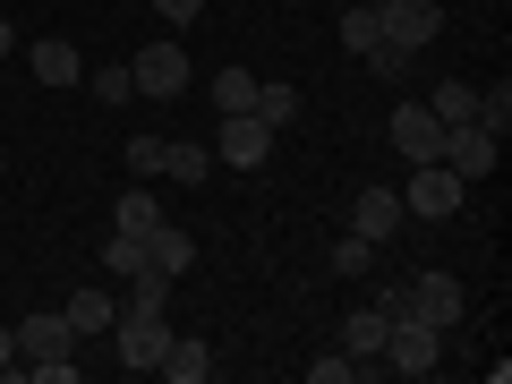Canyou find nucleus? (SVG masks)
<instances>
[{
	"label": "nucleus",
	"mask_w": 512,
	"mask_h": 384,
	"mask_svg": "<svg viewBox=\"0 0 512 384\" xmlns=\"http://www.w3.org/2000/svg\"><path fill=\"white\" fill-rule=\"evenodd\" d=\"M495 154H504V137H487V128H478V120H453V128H444V154H436V163L444 171H453V180H495Z\"/></svg>",
	"instance_id": "nucleus-5"
},
{
	"label": "nucleus",
	"mask_w": 512,
	"mask_h": 384,
	"mask_svg": "<svg viewBox=\"0 0 512 384\" xmlns=\"http://www.w3.org/2000/svg\"><path fill=\"white\" fill-rule=\"evenodd\" d=\"M350 376H359V359H350V350H342V359H308V384H350Z\"/></svg>",
	"instance_id": "nucleus-29"
},
{
	"label": "nucleus",
	"mask_w": 512,
	"mask_h": 384,
	"mask_svg": "<svg viewBox=\"0 0 512 384\" xmlns=\"http://www.w3.org/2000/svg\"><path fill=\"white\" fill-rule=\"evenodd\" d=\"M256 163H274V128L256 111H231L222 120V171H256Z\"/></svg>",
	"instance_id": "nucleus-9"
},
{
	"label": "nucleus",
	"mask_w": 512,
	"mask_h": 384,
	"mask_svg": "<svg viewBox=\"0 0 512 384\" xmlns=\"http://www.w3.org/2000/svg\"><path fill=\"white\" fill-rule=\"evenodd\" d=\"M154 376H171V384H205V376H214V342H197V333H171Z\"/></svg>",
	"instance_id": "nucleus-13"
},
{
	"label": "nucleus",
	"mask_w": 512,
	"mask_h": 384,
	"mask_svg": "<svg viewBox=\"0 0 512 384\" xmlns=\"http://www.w3.org/2000/svg\"><path fill=\"white\" fill-rule=\"evenodd\" d=\"M60 350H77V333H69V316H60V308L18 316V359H60Z\"/></svg>",
	"instance_id": "nucleus-11"
},
{
	"label": "nucleus",
	"mask_w": 512,
	"mask_h": 384,
	"mask_svg": "<svg viewBox=\"0 0 512 384\" xmlns=\"http://www.w3.org/2000/svg\"><path fill=\"white\" fill-rule=\"evenodd\" d=\"M402 316H419V325L453 333L461 316H470V291H461L453 274H410V282H402Z\"/></svg>",
	"instance_id": "nucleus-2"
},
{
	"label": "nucleus",
	"mask_w": 512,
	"mask_h": 384,
	"mask_svg": "<svg viewBox=\"0 0 512 384\" xmlns=\"http://www.w3.org/2000/svg\"><path fill=\"white\" fill-rule=\"evenodd\" d=\"M0 86H9V77H0Z\"/></svg>",
	"instance_id": "nucleus-33"
},
{
	"label": "nucleus",
	"mask_w": 512,
	"mask_h": 384,
	"mask_svg": "<svg viewBox=\"0 0 512 384\" xmlns=\"http://www.w3.org/2000/svg\"><path fill=\"white\" fill-rule=\"evenodd\" d=\"M146 265H154V274H171V282H180L188 265H197V239H188L180 222L163 214V222H154V231H146Z\"/></svg>",
	"instance_id": "nucleus-12"
},
{
	"label": "nucleus",
	"mask_w": 512,
	"mask_h": 384,
	"mask_svg": "<svg viewBox=\"0 0 512 384\" xmlns=\"http://www.w3.org/2000/svg\"><path fill=\"white\" fill-rule=\"evenodd\" d=\"M26 69H35V86H77V77H86V60H77V43L43 35L35 52H26Z\"/></svg>",
	"instance_id": "nucleus-14"
},
{
	"label": "nucleus",
	"mask_w": 512,
	"mask_h": 384,
	"mask_svg": "<svg viewBox=\"0 0 512 384\" xmlns=\"http://www.w3.org/2000/svg\"><path fill=\"white\" fill-rule=\"evenodd\" d=\"M163 180L205 188V180H214V154H205V146H180V137H163Z\"/></svg>",
	"instance_id": "nucleus-17"
},
{
	"label": "nucleus",
	"mask_w": 512,
	"mask_h": 384,
	"mask_svg": "<svg viewBox=\"0 0 512 384\" xmlns=\"http://www.w3.org/2000/svg\"><path fill=\"white\" fill-rule=\"evenodd\" d=\"M214 111L231 120V111H256V69H222L214 77Z\"/></svg>",
	"instance_id": "nucleus-21"
},
{
	"label": "nucleus",
	"mask_w": 512,
	"mask_h": 384,
	"mask_svg": "<svg viewBox=\"0 0 512 384\" xmlns=\"http://www.w3.org/2000/svg\"><path fill=\"white\" fill-rule=\"evenodd\" d=\"M86 86H94V103H137V77L128 69H94Z\"/></svg>",
	"instance_id": "nucleus-27"
},
{
	"label": "nucleus",
	"mask_w": 512,
	"mask_h": 384,
	"mask_svg": "<svg viewBox=\"0 0 512 384\" xmlns=\"http://www.w3.org/2000/svg\"><path fill=\"white\" fill-rule=\"evenodd\" d=\"M256 120H265V128L282 137V128L299 120V86H265V77H256Z\"/></svg>",
	"instance_id": "nucleus-20"
},
{
	"label": "nucleus",
	"mask_w": 512,
	"mask_h": 384,
	"mask_svg": "<svg viewBox=\"0 0 512 384\" xmlns=\"http://www.w3.org/2000/svg\"><path fill=\"white\" fill-rule=\"evenodd\" d=\"M384 43V26H376V0H359V9H342V52L359 60V52H376Z\"/></svg>",
	"instance_id": "nucleus-19"
},
{
	"label": "nucleus",
	"mask_w": 512,
	"mask_h": 384,
	"mask_svg": "<svg viewBox=\"0 0 512 384\" xmlns=\"http://www.w3.org/2000/svg\"><path fill=\"white\" fill-rule=\"evenodd\" d=\"M367 265H376V239H359V231H350L342 248H333V274H367Z\"/></svg>",
	"instance_id": "nucleus-28"
},
{
	"label": "nucleus",
	"mask_w": 512,
	"mask_h": 384,
	"mask_svg": "<svg viewBox=\"0 0 512 384\" xmlns=\"http://www.w3.org/2000/svg\"><path fill=\"white\" fill-rule=\"evenodd\" d=\"M478 128H487V137L512 128V86H478Z\"/></svg>",
	"instance_id": "nucleus-26"
},
{
	"label": "nucleus",
	"mask_w": 512,
	"mask_h": 384,
	"mask_svg": "<svg viewBox=\"0 0 512 384\" xmlns=\"http://www.w3.org/2000/svg\"><path fill=\"white\" fill-rule=\"evenodd\" d=\"M384 333H393V316H384L376 299H367V308H350V325H342V350H350V359H359V367H376Z\"/></svg>",
	"instance_id": "nucleus-15"
},
{
	"label": "nucleus",
	"mask_w": 512,
	"mask_h": 384,
	"mask_svg": "<svg viewBox=\"0 0 512 384\" xmlns=\"http://www.w3.org/2000/svg\"><path fill=\"white\" fill-rule=\"evenodd\" d=\"M111 342H120V367H128V376H154V367H163V342H171V316L120 308V316H111Z\"/></svg>",
	"instance_id": "nucleus-4"
},
{
	"label": "nucleus",
	"mask_w": 512,
	"mask_h": 384,
	"mask_svg": "<svg viewBox=\"0 0 512 384\" xmlns=\"http://www.w3.org/2000/svg\"><path fill=\"white\" fill-rule=\"evenodd\" d=\"M60 316H69V333H77V342H94V333H111L120 299H111V291H69V308H60Z\"/></svg>",
	"instance_id": "nucleus-16"
},
{
	"label": "nucleus",
	"mask_w": 512,
	"mask_h": 384,
	"mask_svg": "<svg viewBox=\"0 0 512 384\" xmlns=\"http://www.w3.org/2000/svg\"><path fill=\"white\" fill-rule=\"evenodd\" d=\"M436 359H444V333L419 325V316H393V333H384L376 367H393V376H436Z\"/></svg>",
	"instance_id": "nucleus-3"
},
{
	"label": "nucleus",
	"mask_w": 512,
	"mask_h": 384,
	"mask_svg": "<svg viewBox=\"0 0 512 384\" xmlns=\"http://www.w3.org/2000/svg\"><path fill=\"white\" fill-rule=\"evenodd\" d=\"M376 26H384V43L427 52V43L444 35V9H436V0H376Z\"/></svg>",
	"instance_id": "nucleus-6"
},
{
	"label": "nucleus",
	"mask_w": 512,
	"mask_h": 384,
	"mask_svg": "<svg viewBox=\"0 0 512 384\" xmlns=\"http://www.w3.org/2000/svg\"><path fill=\"white\" fill-rule=\"evenodd\" d=\"M154 18H171V26H188V18H205V0H154Z\"/></svg>",
	"instance_id": "nucleus-30"
},
{
	"label": "nucleus",
	"mask_w": 512,
	"mask_h": 384,
	"mask_svg": "<svg viewBox=\"0 0 512 384\" xmlns=\"http://www.w3.org/2000/svg\"><path fill=\"white\" fill-rule=\"evenodd\" d=\"M120 163H128V180H163V137H128V146H120Z\"/></svg>",
	"instance_id": "nucleus-24"
},
{
	"label": "nucleus",
	"mask_w": 512,
	"mask_h": 384,
	"mask_svg": "<svg viewBox=\"0 0 512 384\" xmlns=\"http://www.w3.org/2000/svg\"><path fill=\"white\" fill-rule=\"evenodd\" d=\"M384 137H393V154H410V163H436V154H444V120L427 103H393Z\"/></svg>",
	"instance_id": "nucleus-8"
},
{
	"label": "nucleus",
	"mask_w": 512,
	"mask_h": 384,
	"mask_svg": "<svg viewBox=\"0 0 512 384\" xmlns=\"http://www.w3.org/2000/svg\"><path fill=\"white\" fill-rule=\"evenodd\" d=\"M427 111H436L444 128H453V120H478V86H461V77H453V86H436V94H427Z\"/></svg>",
	"instance_id": "nucleus-23"
},
{
	"label": "nucleus",
	"mask_w": 512,
	"mask_h": 384,
	"mask_svg": "<svg viewBox=\"0 0 512 384\" xmlns=\"http://www.w3.org/2000/svg\"><path fill=\"white\" fill-rule=\"evenodd\" d=\"M402 222H410L402 214V188H359V205H350V231H359V239H376V248H384Z\"/></svg>",
	"instance_id": "nucleus-10"
},
{
	"label": "nucleus",
	"mask_w": 512,
	"mask_h": 384,
	"mask_svg": "<svg viewBox=\"0 0 512 384\" xmlns=\"http://www.w3.org/2000/svg\"><path fill=\"white\" fill-rule=\"evenodd\" d=\"M111 222H120V231H128V239H146V231H154V222H163V205H154V188H146V180H137V188H128V197H120V205H111Z\"/></svg>",
	"instance_id": "nucleus-18"
},
{
	"label": "nucleus",
	"mask_w": 512,
	"mask_h": 384,
	"mask_svg": "<svg viewBox=\"0 0 512 384\" xmlns=\"http://www.w3.org/2000/svg\"><path fill=\"white\" fill-rule=\"evenodd\" d=\"M9 52H18V26H9V18H0V60H9Z\"/></svg>",
	"instance_id": "nucleus-32"
},
{
	"label": "nucleus",
	"mask_w": 512,
	"mask_h": 384,
	"mask_svg": "<svg viewBox=\"0 0 512 384\" xmlns=\"http://www.w3.org/2000/svg\"><path fill=\"white\" fill-rule=\"evenodd\" d=\"M0 376H18V333L0 325Z\"/></svg>",
	"instance_id": "nucleus-31"
},
{
	"label": "nucleus",
	"mask_w": 512,
	"mask_h": 384,
	"mask_svg": "<svg viewBox=\"0 0 512 384\" xmlns=\"http://www.w3.org/2000/svg\"><path fill=\"white\" fill-rule=\"evenodd\" d=\"M128 77H137V94H154V103H171V94H188V52L180 43H146V52L128 60Z\"/></svg>",
	"instance_id": "nucleus-7"
},
{
	"label": "nucleus",
	"mask_w": 512,
	"mask_h": 384,
	"mask_svg": "<svg viewBox=\"0 0 512 384\" xmlns=\"http://www.w3.org/2000/svg\"><path fill=\"white\" fill-rule=\"evenodd\" d=\"M461 197H470V180H453L444 163H410V188H402V214L410 222H453Z\"/></svg>",
	"instance_id": "nucleus-1"
},
{
	"label": "nucleus",
	"mask_w": 512,
	"mask_h": 384,
	"mask_svg": "<svg viewBox=\"0 0 512 384\" xmlns=\"http://www.w3.org/2000/svg\"><path fill=\"white\" fill-rule=\"evenodd\" d=\"M359 60H367L376 77H384V86H402V77L419 69V52H402V43H376V52H359Z\"/></svg>",
	"instance_id": "nucleus-25"
},
{
	"label": "nucleus",
	"mask_w": 512,
	"mask_h": 384,
	"mask_svg": "<svg viewBox=\"0 0 512 384\" xmlns=\"http://www.w3.org/2000/svg\"><path fill=\"white\" fill-rule=\"evenodd\" d=\"M103 274H111V282H128V274H146V239H128V231H111V239H103Z\"/></svg>",
	"instance_id": "nucleus-22"
}]
</instances>
